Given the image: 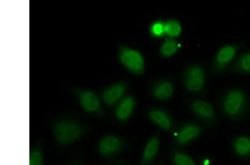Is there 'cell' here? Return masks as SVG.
I'll return each instance as SVG.
<instances>
[{
  "mask_svg": "<svg viewBox=\"0 0 250 165\" xmlns=\"http://www.w3.org/2000/svg\"><path fill=\"white\" fill-rule=\"evenodd\" d=\"M49 125L56 146L62 150L82 142L92 133L86 121L72 111H64L52 116Z\"/></svg>",
  "mask_w": 250,
  "mask_h": 165,
  "instance_id": "1",
  "label": "cell"
},
{
  "mask_svg": "<svg viewBox=\"0 0 250 165\" xmlns=\"http://www.w3.org/2000/svg\"><path fill=\"white\" fill-rule=\"evenodd\" d=\"M69 91L77 98L81 108L86 114L103 120L109 119L99 94L96 91L78 85L71 86Z\"/></svg>",
  "mask_w": 250,
  "mask_h": 165,
  "instance_id": "2",
  "label": "cell"
},
{
  "mask_svg": "<svg viewBox=\"0 0 250 165\" xmlns=\"http://www.w3.org/2000/svg\"><path fill=\"white\" fill-rule=\"evenodd\" d=\"M130 140L126 137L107 134L97 141L95 149L101 159L111 160L122 154L130 146Z\"/></svg>",
  "mask_w": 250,
  "mask_h": 165,
  "instance_id": "3",
  "label": "cell"
},
{
  "mask_svg": "<svg viewBox=\"0 0 250 165\" xmlns=\"http://www.w3.org/2000/svg\"><path fill=\"white\" fill-rule=\"evenodd\" d=\"M117 58L121 65L130 73L143 76L146 71L144 56L140 51L123 43L119 44Z\"/></svg>",
  "mask_w": 250,
  "mask_h": 165,
  "instance_id": "4",
  "label": "cell"
},
{
  "mask_svg": "<svg viewBox=\"0 0 250 165\" xmlns=\"http://www.w3.org/2000/svg\"><path fill=\"white\" fill-rule=\"evenodd\" d=\"M185 91L196 94L203 92L206 85V73L204 67L199 63H191L184 68L182 75Z\"/></svg>",
  "mask_w": 250,
  "mask_h": 165,
  "instance_id": "5",
  "label": "cell"
},
{
  "mask_svg": "<svg viewBox=\"0 0 250 165\" xmlns=\"http://www.w3.org/2000/svg\"><path fill=\"white\" fill-rule=\"evenodd\" d=\"M130 82L128 80L121 79L104 87L99 96L104 106L109 109L114 108L128 93Z\"/></svg>",
  "mask_w": 250,
  "mask_h": 165,
  "instance_id": "6",
  "label": "cell"
},
{
  "mask_svg": "<svg viewBox=\"0 0 250 165\" xmlns=\"http://www.w3.org/2000/svg\"><path fill=\"white\" fill-rule=\"evenodd\" d=\"M203 128L199 124L188 122L176 127L173 132V147L180 149L187 146L203 134Z\"/></svg>",
  "mask_w": 250,
  "mask_h": 165,
  "instance_id": "7",
  "label": "cell"
},
{
  "mask_svg": "<svg viewBox=\"0 0 250 165\" xmlns=\"http://www.w3.org/2000/svg\"><path fill=\"white\" fill-rule=\"evenodd\" d=\"M175 84L169 77H161L153 80L149 86V92L153 98L168 102L174 96Z\"/></svg>",
  "mask_w": 250,
  "mask_h": 165,
  "instance_id": "8",
  "label": "cell"
},
{
  "mask_svg": "<svg viewBox=\"0 0 250 165\" xmlns=\"http://www.w3.org/2000/svg\"><path fill=\"white\" fill-rule=\"evenodd\" d=\"M147 119L157 126L168 133L176 129V123L171 112L162 107H152L145 112Z\"/></svg>",
  "mask_w": 250,
  "mask_h": 165,
  "instance_id": "9",
  "label": "cell"
},
{
  "mask_svg": "<svg viewBox=\"0 0 250 165\" xmlns=\"http://www.w3.org/2000/svg\"><path fill=\"white\" fill-rule=\"evenodd\" d=\"M185 103L192 114L203 122L209 124L215 122L216 112L211 103L200 99L188 100Z\"/></svg>",
  "mask_w": 250,
  "mask_h": 165,
  "instance_id": "10",
  "label": "cell"
},
{
  "mask_svg": "<svg viewBox=\"0 0 250 165\" xmlns=\"http://www.w3.org/2000/svg\"><path fill=\"white\" fill-rule=\"evenodd\" d=\"M138 100L134 93H128L114 108V115L116 122L125 124L135 113Z\"/></svg>",
  "mask_w": 250,
  "mask_h": 165,
  "instance_id": "11",
  "label": "cell"
},
{
  "mask_svg": "<svg viewBox=\"0 0 250 165\" xmlns=\"http://www.w3.org/2000/svg\"><path fill=\"white\" fill-rule=\"evenodd\" d=\"M245 95L239 90L229 91L225 96L223 107L226 114L236 116L241 113L245 105Z\"/></svg>",
  "mask_w": 250,
  "mask_h": 165,
  "instance_id": "12",
  "label": "cell"
},
{
  "mask_svg": "<svg viewBox=\"0 0 250 165\" xmlns=\"http://www.w3.org/2000/svg\"><path fill=\"white\" fill-rule=\"evenodd\" d=\"M239 50L236 45H227L222 48L217 52L212 65L213 74H219L227 67L232 61Z\"/></svg>",
  "mask_w": 250,
  "mask_h": 165,
  "instance_id": "13",
  "label": "cell"
},
{
  "mask_svg": "<svg viewBox=\"0 0 250 165\" xmlns=\"http://www.w3.org/2000/svg\"><path fill=\"white\" fill-rule=\"evenodd\" d=\"M160 146V134L156 133L145 145L138 165H150L154 163L158 156Z\"/></svg>",
  "mask_w": 250,
  "mask_h": 165,
  "instance_id": "14",
  "label": "cell"
},
{
  "mask_svg": "<svg viewBox=\"0 0 250 165\" xmlns=\"http://www.w3.org/2000/svg\"><path fill=\"white\" fill-rule=\"evenodd\" d=\"M45 139L40 136L30 148L29 165H44L45 164Z\"/></svg>",
  "mask_w": 250,
  "mask_h": 165,
  "instance_id": "15",
  "label": "cell"
},
{
  "mask_svg": "<svg viewBox=\"0 0 250 165\" xmlns=\"http://www.w3.org/2000/svg\"><path fill=\"white\" fill-rule=\"evenodd\" d=\"M170 158L173 165H197L191 157L175 147L171 149Z\"/></svg>",
  "mask_w": 250,
  "mask_h": 165,
  "instance_id": "16",
  "label": "cell"
},
{
  "mask_svg": "<svg viewBox=\"0 0 250 165\" xmlns=\"http://www.w3.org/2000/svg\"><path fill=\"white\" fill-rule=\"evenodd\" d=\"M179 49V42L175 38L165 40L160 49L159 54L163 58H168L176 54Z\"/></svg>",
  "mask_w": 250,
  "mask_h": 165,
  "instance_id": "17",
  "label": "cell"
},
{
  "mask_svg": "<svg viewBox=\"0 0 250 165\" xmlns=\"http://www.w3.org/2000/svg\"><path fill=\"white\" fill-rule=\"evenodd\" d=\"M182 26L178 20L171 19L165 23V35L170 38H175L182 33Z\"/></svg>",
  "mask_w": 250,
  "mask_h": 165,
  "instance_id": "18",
  "label": "cell"
},
{
  "mask_svg": "<svg viewBox=\"0 0 250 165\" xmlns=\"http://www.w3.org/2000/svg\"><path fill=\"white\" fill-rule=\"evenodd\" d=\"M165 23L163 19H158L152 22L150 26V34L152 38L159 39L165 35Z\"/></svg>",
  "mask_w": 250,
  "mask_h": 165,
  "instance_id": "19",
  "label": "cell"
},
{
  "mask_svg": "<svg viewBox=\"0 0 250 165\" xmlns=\"http://www.w3.org/2000/svg\"><path fill=\"white\" fill-rule=\"evenodd\" d=\"M235 149L238 154L247 156L250 153V139L247 137H241L235 143Z\"/></svg>",
  "mask_w": 250,
  "mask_h": 165,
  "instance_id": "20",
  "label": "cell"
},
{
  "mask_svg": "<svg viewBox=\"0 0 250 165\" xmlns=\"http://www.w3.org/2000/svg\"><path fill=\"white\" fill-rule=\"evenodd\" d=\"M237 66L241 71L250 72V52L241 56L240 59L238 60Z\"/></svg>",
  "mask_w": 250,
  "mask_h": 165,
  "instance_id": "21",
  "label": "cell"
},
{
  "mask_svg": "<svg viewBox=\"0 0 250 165\" xmlns=\"http://www.w3.org/2000/svg\"><path fill=\"white\" fill-rule=\"evenodd\" d=\"M65 165H87V164L82 153L77 152L71 157Z\"/></svg>",
  "mask_w": 250,
  "mask_h": 165,
  "instance_id": "22",
  "label": "cell"
},
{
  "mask_svg": "<svg viewBox=\"0 0 250 165\" xmlns=\"http://www.w3.org/2000/svg\"><path fill=\"white\" fill-rule=\"evenodd\" d=\"M112 165H130L128 162H124V161H122V162H119L118 163H116Z\"/></svg>",
  "mask_w": 250,
  "mask_h": 165,
  "instance_id": "23",
  "label": "cell"
},
{
  "mask_svg": "<svg viewBox=\"0 0 250 165\" xmlns=\"http://www.w3.org/2000/svg\"><path fill=\"white\" fill-rule=\"evenodd\" d=\"M156 165H165L164 164L161 163H159V164H157Z\"/></svg>",
  "mask_w": 250,
  "mask_h": 165,
  "instance_id": "24",
  "label": "cell"
}]
</instances>
